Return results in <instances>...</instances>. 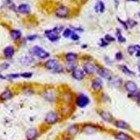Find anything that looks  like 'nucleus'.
I'll list each match as a JSON object with an SVG mask.
<instances>
[{
	"label": "nucleus",
	"instance_id": "nucleus-1",
	"mask_svg": "<svg viewBox=\"0 0 140 140\" xmlns=\"http://www.w3.org/2000/svg\"><path fill=\"white\" fill-rule=\"evenodd\" d=\"M45 67L47 70H54L56 72H61L63 70V67L60 65L56 60H48L45 63Z\"/></svg>",
	"mask_w": 140,
	"mask_h": 140
},
{
	"label": "nucleus",
	"instance_id": "nucleus-2",
	"mask_svg": "<svg viewBox=\"0 0 140 140\" xmlns=\"http://www.w3.org/2000/svg\"><path fill=\"white\" fill-rule=\"evenodd\" d=\"M31 53L32 54L40 59H46L49 57V53L43 49L41 47H39L38 46H35L33 47L32 48Z\"/></svg>",
	"mask_w": 140,
	"mask_h": 140
},
{
	"label": "nucleus",
	"instance_id": "nucleus-3",
	"mask_svg": "<svg viewBox=\"0 0 140 140\" xmlns=\"http://www.w3.org/2000/svg\"><path fill=\"white\" fill-rule=\"evenodd\" d=\"M62 27H55L51 30H47L46 31V35L47 38L51 41H56L59 39V32H60V29Z\"/></svg>",
	"mask_w": 140,
	"mask_h": 140
},
{
	"label": "nucleus",
	"instance_id": "nucleus-4",
	"mask_svg": "<svg viewBox=\"0 0 140 140\" xmlns=\"http://www.w3.org/2000/svg\"><path fill=\"white\" fill-rule=\"evenodd\" d=\"M90 100L88 97H87L86 95L83 94H81L78 95V97L76 99V104L79 107L83 108L86 106L87 105L89 104Z\"/></svg>",
	"mask_w": 140,
	"mask_h": 140
},
{
	"label": "nucleus",
	"instance_id": "nucleus-5",
	"mask_svg": "<svg viewBox=\"0 0 140 140\" xmlns=\"http://www.w3.org/2000/svg\"><path fill=\"white\" fill-rule=\"evenodd\" d=\"M69 13H70L69 8L66 7V6H64L58 7L57 8L56 11H55L56 16L59 17V18H62L67 17L69 16Z\"/></svg>",
	"mask_w": 140,
	"mask_h": 140
},
{
	"label": "nucleus",
	"instance_id": "nucleus-6",
	"mask_svg": "<svg viewBox=\"0 0 140 140\" xmlns=\"http://www.w3.org/2000/svg\"><path fill=\"white\" fill-rule=\"evenodd\" d=\"M58 116L54 111H50L49 113H47L45 117V121L48 124H53L58 121Z\"/></svg>",
	"mask_w": 140,
	"mask_h": 140
},
{
	"label": "nucleus",
	"instance_id": "nucleus-7",
	"mask_svg": "<svg viewBox=\"0 0 140 140\" xmlns=\"http://www.w3.org/2000/svg\"><path fill=\"white\" fill-rule=\"evenodd\" d=\"M97 74L105 79H109L111 76V71L106 68H99L97 70Z\"/></svg>",
	"mask_w": 140,
	"mask_h": 140
},
{
	"label": "nucleus",
	"instance_id": "nucleus-8",
	"mask_svg": "<svg viewBox=\"0 0 140 140\" xmlns=\"http://www.w3.org/2000/svg\"><path fill=\"white\" fill-rule=\"evenodd\" d=\"M125 89L130 93H135L137 90V86L136 83L135 82L131 81L127 82L125 85Z\"/></svg>",
	"mask_w": 140,
	"mask_h": 140
},
{
	"label": "nucleus",
	"instance_id": "nucleus-9",
	"mask_svg": "<svg viewBox=\"0 0 140 140\" xmlns=\"http://www.w3.org/2000/svg\"><path fill=\"white\" fill-rule=\"evenodd\" d=\"M72 76L76 80H82L83 78L85 77V74L84 71L82 70H79V69H76V70L73 71V74Z\"/></svg>",
	"mask_w": 140,
	"mask_h": 140
},
{
	"label": "nucleus",
	"instance_id": "nucleus-10",
	"mask_svg": "<svg viewBox=\"0 0 140 140\" xmlns=\"http://www.w3.org/2000/svg\"><path fill=\"white\" fill-rule=\"evenodd\" d=\"M92 88L93 89L98 91L102 88V81L100 78H95L92 82Z\"/></svg>",
	"mask_w": 140,
	"mask_h": 140
},
{
	"label": "nucleus",
	"instance_id": "nucleus-11",
	"mask_svg": "<svg viewBox=\"0 0 140 140\" xmlns=\"http://www.w3.org/2000/svg\"><path fill=\"white\" fill-rule=\"evenodd\" d=\"M83 70H84V71H86L87 74H94L97 71L95 65L91 63H86L83 66Z\"/></svg>",
	"mask_w": 140,
	"mask_h": 140
},
{
	"label": "nucleus",
	"instance_id": "nucleus-12",
	"mask_svg": "<svg viewBox=\"0 0 140 140\" xmlns=\"http://www.w3.org/2000/svg\"><path fill=\"white\" fill-rule=\"evenodd\" d=\"M36 135H37V132L34 128L30 129L29 130H27V133H26V137L27 138V140H34L36 137Z\"/></svg>",
	"mask_w": 140,
	"mask_h": 140
},
{
	"label": "nucleus",
	"instance_id": "nucleus-13",
	"mask_svg": "<svg viewBox=\"0 0 140 140\" xmlns=\"http://www.w3.org/2000/svg\"><path fill=\"white\" fill-rule=\"evenodd\" d=\"M18 11L21 13H28L30 11V7L27 4H20L18 7Z\"/></svg>",
	"mask_w": 140,
	"mask_h": 140
},
{
	"label": "nucleus",
	"instance_id": "nucleus-14",
	"mask_svg": "<svg viewBox=\"0 0 140 140\" xmlns=\"http://www.w3.org/2000/svg\"><path fill=\"white\" fill-rule=\"evenodd\" d=\"M78 58V56L74 53H68L65 55V59L67 62H75Z\"/></svg>",
	"mask_w": 140,
	"mask_h": 140
},
{
	"label": "nucleus",
	"instance_id": "nucleus-15",
	"mask_svg": "<svg viewBox=\"0 0 140 140\" xmlns=\"http://www.w3.org/2000/svg\"><path fill=\"white\" fill-rule=\"evenodd\" d=\"M12 96H13V94H12L10 90H6L4 91L1 94L0 97L3 100H7L11 99Z\"/></svg>",
	"mask_w": 140,
	"mask_h": 140
},
{
	"label": "nucleus",
	"instance_id": "nucleus-16",
	"mask_svg": "<svg viewBox=\"0 0 140 140\" xmlns=\"http://www.w3.org/2000/svg\"><path fill=\"white\" fill-rule=\"evenodd\" d=\"M100 116L102 118L103 120H105V121H107V122H111L113 120L112 116L106 111H102L101 113H100Z\"/></svg>",
	"mask_w": 140,
	"mask_h": 140
},
{
	"label": "nucleus",
	"instance_id": "nucleus-17",
	"mask_svg": "<svg viewBox=\"0 0 140 140\" xmlns=\"http://www.w3.org/2000/svg\"><path fill=\"white\" fill-rule=\"evenodd\" d=\"M4 53L6 57L7 58H11L14 54V49L11 46L6 47L4 51Z\"/></svg>",
	"mask_w": 140,
	"mask_h": 140
},
{
	"label": "nucleus",
	"instance_id": "nucleus-18",
	"mask_svg": "<svg viewBox=\"0 0 140 140\" xmlns=\"http://www.w3.org/2000/svg\"><path fill=\"white\" fill-rule=\"evenodd\" d=\"M116 126L117 128H119L121 129H125V130H127L130 128L129 125L125 123V121H118L116 122Z\"/></svg>",
	"mask_w": 140,
	"mask_h": 140
},
{
	"label": "nucleus",
	"instance_id": "nucleus-19",
	"mask_svg": "<svg viewBox=\"0 0 140 140\" xmlns=\"http://www.w3.org/2000/svg\"><path fill=\"white\" fill-rule=\"evenodd\" d=\"M20 61L23 65H29V64H31L32 62H33V58L30 56H25V57L21 58Z\"/></svg>",
	"mask_w": 140,
	"mask_h": 140
},
{
	"label": "nucleus",
	"instance_id": "nucleus-20",
	"mask_svg": "<svg viewBox=\"0 0 140 140\" xmlns=\"http://www.w3.org/2000/svg\"><path fill=\"white\" fill-rule=\"evenodd\" d=\"M95 11L100 12V13H103L105 9V6L102 1H99L96 5H95Z\"/></svg>",
	"mask_w": 140,
	"mask_h": 140
},
{
	"label": "nucleus",
	"instance_id": "nucleus-21",
	"mask_svg": "<svg viewBox=\"0 0 140 140\" xmlns=\"http://www.w3.org/2000/svg\"><path fill=\"white\" fill-rule=\"evenodd\" d=\"M121 83H122V80L120 78L118 77H115V78H112V80H111L110 81V84L111 86H114V87H118L121 86Z\"/></svg>",
	"mask_w": 140,
	"mask_h": 140
},
{
	"label": "nucleus",
	"instance_id": "nucleus-22",
	"mask_svg": "<svg viewBox=\"0 0 140 140\" xmlns=\"http://www.w3.org/2000/svg\"><path fill=\"white\" fill-rule=\"evenodd\" d=\"M11 36L12 39L16 40L21 37V32L20 30H12L11 32Z\"/></svg>",
	"mask_w": 140,
	"mask_h": 140
},
{
	"label": "nucleus",
	"instance_id": "nucleus-23",
	"mask_svg": "<svg viewBox=\"0 0 140 140\" xmlns=\"http://www.w3.org/2000/svg\"><path fill=\"white\" fill-rule=\"evenodd\" d=\"M115 137L118 140H129V137L124 133H118L115 135Z\"/></svg>",
	"mask_w": 140,
	"mask_h": 140
},
{
	"label": "nucleus",
	"instance_id": "nucleus-24",
	"mask_svg": "<svg viewBox=\"0 0 140 140\" xmlns=\"http://www.w3.org/2000/svg\"><path fill=\"white\" fill-rule=\"evenodd\" d=\"M72 30L71 29H69V28H67L65 29L64 31H63V33H62V36L65 38H69V37H71V36L72 35Z\"/></svg>",
	"mask_w": 140,
	"mask_h": 140
},
{
	"label": "nucleus",
	"instance_id": "nucleus-25",
	"mask_svg": "<svg viewBox=\"0 0 140 140\" xmlns=\"http://www.w3.org/2000/svg\"><path fill=\"white\" fill-rule=\"evenodd\" d=\"M121 71L125 74H128V75H133V74H135V73H134L133 71H132L131 70H129L127 67L124 66V65L121 67Z\"/></svg>",
	"mask_w": 140,
	"mask_h": 140
},
{
	"label": "nucleus",
	"instance_id": "nucleus-26",
	"mask_svg": "<svg viewBox=\"0 0 140 140\" xmlns=\"http://www.w3.org/2000/svg\"><path fill=\"white\" fill-rule=\"evenodd\" d=\"M76 64L74 63V62H69V63L67 65V69L70 71H74L76 69Z\"/></svg>",
	"mask_w": 140,
	"mask_h": 140
},
{
	"label": "nucleus",
	"instance_id": "nucleus-27",
	"mask_svg": "<svg viewBox=\"0 0 140 140\" xmlns=\"http://www.w3.org/2000/svg\"><path fill=\"white\" fill-rule=\"evenodd\" d=\"M116 36H117V38H118V41L119 42L123 43V42L125 41V39L123 36V35H121V32L118 31V32L116 33Z\"/></svg>",
	"mask_w": 140,
	"mask_h": 140
},
{
	"label": "nucleus",
	"instance_id": "nucleus-28",
	"mask_svg": "<svg viewBox=\"0 0 140 140\" xmlns=\"http://www.w3.org/2000/svg\"><path fill=\"white\" fill-rule=\"evenodd\" d=\"M127 23V25H129L130 27H133L136 25L137 24V23L135 20H134L128 19L127 20V23Z\"/></svg>",
	"mask_w": 140,
	"mask_h": 140
},
{
	"label": "nucleus",
	"instance_id": "nucleus-29",
	"mask_svg": "<svg viewBox=\"0 0 140 140\" xmlns=\"http://www.w3.org/2000/svg\"><path fill=\"white\" fill-rule=\"evenodd\" d=\"M137 51L136 46H130L128 48V51L130 55H132Z\"/></svg>",
	"mask_w": 140,
	"mask_h": 140
},
{
	"label": "nucleus",
	"instance_id": "nucleus-30",
	"mask_svg": "<svg viewBox=\"0 0 140 140\" xmlns=\"http://www.w3.org/2000/svg\"><path fill=\"white\" fill-rule=\"evenodd\" d=\"M85 130H86V132H90V133H91V132H95V129H94L93 127H91V126H87L86 128H85Z\"/></svg>",
	"mask_w": 140,
	"mask_h": 140
},
{
	"label": "nucleus",
	"instance_id": "nucleus-31",
	"mask_svg": "<svg viewBox=\"0 0 140 140\" xmlns=\"http://www.w3.org/2000/svg\"><path fill=\"white\" fill-rule=\"evenodd\" d=\"M105 39L107 42H110V41H114V38L113 36H110V35H106L105 36Z\"/></svg>",
	"mask_w": 140,
	"mask_h": 140
},
{
	"label": "nucleus",
	"instance_id": "nucleus-32",
	"mask_svg": "<svg viewBox=\"0 0 140 140\" xmlns=\"http://www.w3.org/2000/svg\"><path fill=\"white\" fill-rule=\"evenodd\" d=\"M115 58H116L117 60H121L123 59V54L121 53V52H118V53H117L116 54Z\"/></svg>",
	"mask_w": 140,
	"mask_h": 140
},
{
	"label": "nucleus",
	"instance_id": "nucleus-33",
	"mask_svg": "<svg viewBox=\"0 0 140 140\" xmlns=\"http://www.w3.org/2000/svg\"><path fill=\"white\" fill-rule=\"evenodd\" d=\"M32 76V73H30V72L23 73V74H21V76H22V77H24V78H30Z\"/></svg>",
	"mask_w": 140,
	"mask_h": 140
},
{
	"label": "nucleus",
	"instance_id": "nucleus-34",
	"mask_svg": "<svg viewBox=\"0 0 140 140\" xmlns=\"http://www.w3.org/2000/svg\"><path fill=\"white\" fill-rule=\"evenodd\" d=\"M71 38L72 40H74V41H77L79 39V36H78V35H76V34H72V35L71 36Z\"/></svg>",
	"mask_w": 140,
	"mask_h": 140
},
{
	"label": "nucleus",
	"instance_id": "nucleus-35",
	"mask_svg": "<svg viewBox=\"0 0 140 140\" xmlns=\"http://www.w3.org/2000/svg\"><path fill=\"white\" fill-rule=\"evenodd\" d=\"M118 21H119V22H120V23L123 25V26L125 29H128V25H127V23H126L125 22H123V20H121L120 18H118Z\"/></svg>",
	"mask_w": 140,
	"mask_h": 140
},
{
	"label": "nucleus",
	"instance_id": "nucleus-36",
	"mask_svg": "<svg viewBox=\"0 0 140 140\" xmlns=\"http://www.w3.org/2000/svg\"><path fill=\"white\" fill-rule=\"evenodd\" d=\"M27 39H29V40H33V39H36V36H30Z\"/></svg>",
	"mask_w": 140,
	"mask_h": 140
},
{
	"label": "nucleus",
	"instance_id": "nucleus-37",
	"mask_svg": "<svg viewBox=\"0 0 140 140\" xmlns=\"http://www.w3.org/2000/svg\"><path fill=\"white\" fill-rule=\"evenodd\" d=\"M137 99H138V101H139V102H140V93H138V95H137Z\"/></svg>",
	"mask_w": 140,
	"mask_h": 140
},
{
	"label": "nucleus",
	"instance_id": "nucleus-38",
	"mask_svg": "<svg viewBox=\"0 0 140 140\" xmlns=\"http://www.w3.org/2000/svg\"><path fill=\"white\" fill-rule=\"evenodd\" d=\"M136 55L137 57H140V51H137V53Z\"/></svg>",
	"mask_w": 140,
	"mask_h": 140
},
{
	"label": "nucleus",
	"instance_id": "nucleus-39",
	"mask_svg": "<svg viewBox=\"0 0 140 140\" xmlns=\"http://www.w3.org/2000/svg\"><path fill=\"white\" fill-rule=\"evenodd\" d=\"M128 1H138L139 0H128Z\"/></svg>",
	"mask_w": 140,
	"mask_h": 140
},
{
	"label": "nucleus",
	"instance_id": "nucleus-40",
	"mask_svg": "<svg viewBox=\"0 0 140 140\" xmlns=\"http://www.w3.org/2000/svg\"><path fill=\"white\" fill-rule=\"evenodd\" d=\"M70 140V139H65V140Z\"/></svg>",
	"mask_w": 140,
	"mask_h": 140
},
{
	"label": "nucleus",
	"instance_id": "nucleus-41",
	"mask_svg": "<svg viewBox=\"0 0 140 140\" xmlns=\"http://www.w3.org/2000/svg\"><path fill=\"white\" fill-rule=\"evenodd\" d=\"M139 70H140V66L139 67Z\"/></svg>",
	"mask_w": 140,
	"mask_h": 140
}]
</instances>
